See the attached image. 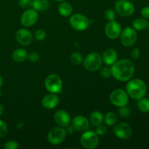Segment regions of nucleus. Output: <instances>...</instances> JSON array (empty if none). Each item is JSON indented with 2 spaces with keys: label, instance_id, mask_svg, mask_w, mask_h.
Instances as JSON below:
<instances>
[{
  "label": "nucleus",
  "instance_id": "1",
  "mask_svg": "<svg viewBox=\"0 0 149 149\" xmlns=\"http://www.w3.org/2000/svg\"><path fill=\"white\" fill-rule=\"evenodd\" d=\"M112 76L119 81H128L135 73V65L131 61L122 59L111 65Z\"/></svg>",
  "mask_w": 149,
  "mask_h": 149
},
{
  "label": "nucleus",
  "instance_id": "2",
  "mask_svg": "<svg viewBox=\"0 0 149 149\" xmlns=\"http://www.w3.org/2000/svg\"><path fill=\"white\" fill-rule=\"evenodd\" d=\"M126 92L129 97L135 100H139L146 94V84L140 79H130L126 86Z\"/></svg>",
  "mask_w": 149,
  "mask_h": 149
},
{
  "label": "nucleus",
  "instance_id": "3",
  "mask_svg": "<svg viewBox=\"0 0 149 149\" xmlns=\"http://www.w3.org/2000/svg\"><path fill=\"white\" fill-rule=\"evenodd\" d=\"M102 56L97 52H91L83 60V65L85 69L89 71H97L103 65Z\"/></svg>",
  "mask_w": 149,
  "mask_h": 149
},
{
  "label": "nucleus",
  "instance_id": "4",
  "mask_svg": "<svg viewBox=\"0 0 149 149\" xmlns=\"http://www.w3.org/2000/svg\"><path fill=\"white\" fill-rule=\"evenodd\" d=\"M45 87L49 93L58 94L62 91L63 81L61 77L55 74H49L45 81Z\"/></svg>",
  "mask_w": 149,
  "mask_h": 149
},
{
  "label": "nucleus",
  "instance_id": "5",
  "mask_svg": "<svg viewBox=\"0 0 149 149\" xmlns=\"http://www.w3.org/2000/svg\"><path fill=\"white\" fill-rule=\"evenodd\" d=\"M66 135L67 132L64 127H57L49 131L47 134V141L51 145L58 146L65 141Z\"/></svg>",
  "mask_w": 149,
  "mask_h": 149
},
{
  "label": "nucleus",
  "instance_id": "6",
  "mask_svg": "<svg viewBox=\"0 0 149 149\" xmlns=\"http://www.w3.org/2000/svg\"><path fill=\"white\" fill-rule=\"evenodd\" d=\"M81 146L86 149H95L99 145V138L95 132L86 131L80 138Z\"/></svg>",
  "mask_w": 149,
  "mask_h": 149
},
{
  "label": "nucleus",
  "instance_id": "7",
  "mask_svg": "<svg viewBox=\"0 0 149 149\" xmlns=\"http://www.w3.org/2000/svg\"><path fill=\"white\" fill-rule=\"evenodd\" d=\"M69 23L74 29L79 31H82L89 27L90 20L84 15L75 13L70 17Z\"/></svg>",
  "mask_w": 149,
  "mask_h": 149
},
{
  "label": "nucleus",
  "instance_id": "8",
  "mask_svg": "<svg viewBox=\"0 0 149 149\" xmlns=\"http://www.w3.org/2000/svg\"><path fill=\"white\" fill-rule=\"evenodd\" d=\"M110 101L116 107L127 106L129 102V95L126 91L122 89H116L113 90L110 95Z\"/></svg>",
  "mask_w": 149,
  "mask_h": 149
},
{
  "label": "nucleus",
  "instance_id": "9",
  "mask_svg": "<svg viewBox=\"0 0 149 149\" xmlns=\"http://www.w3.org/2000/svg\"><path fill=\"white\" fill-rule=\"evenodd\" d=\"M115 10L122 17H130L135 12V6L130 0H117Z\"/></svg>",
  "mask_w": 149,
  "mask_h": 149
},
{
  "label": "nucleus",
  "instance_id": "10",
  "mask_svg": "<svg viewBox=\"0 0 149 149\" xmlns=\"http://www.w3.org/2000/svg\"><path fill=\"white\" fill-rule=\"evenodd\" d=\"M113 131L114 135L121 140H127L131 138L132 129L127 122H119L113 125Z\"/></svg>",
  "mask_w": 149,
  "mask_h": 149
},
{
  "label": "nucleus",
  "instance_id": "11",
  "mask_svg": "<svg viewBox=\"0 0 149 149\" xmlns=\"http://www.w3.org/2000/svg\"><path fill=\"white\" fill-rule=\"evenodd\" d=\"M138 33L136 30L132 27H127L122 31L120 34V41L125 47H131L136 42Z\"/></svg>",
  "mask_w": 149,
  "mask_h": 149
},
{
  "label": "nucleus",
  "instance_id": "12",
  "mask_svg": "<svg viewBox=\"0 0 149 149\" xmlns=\"http://www.w3.org/2000/svg\"><path fill=\"white\" fill-rule=\"evenodd\" d=\"M39 20V14L34 9H28L20 17V23L25 27H31Z\"/></svg>",
  "mask_w": 149,
  "mask_h": 149
},
{
  "label": "nucleus",
  "instance_id": "13",
  "mask_svg": "<svg viewBox=\"0 0 149 149\" xmlns=\"http://www.w3.org/2000/svg\"><path fill=\"white\" fill-rule=\"evenodd\" d=\"M122 31L121 24L115 20L109 21L105 26V33L106 36L111 39H116L119 37Z\"/></svg>",
  "mask_w": 149,
  "mask_h": 149
},
{
  "label": "nucleus",
  "instance_id": "14",
  "mask_svg": "<svg viewBox=\"0 0 149 149\" xmlns=\"http://www.w3.org/2000/svg\"><path fill=\"white\" fill-rule=\"evenodd\" d=\"M15 39L20 45L23 46L29 45L33 41V34L26 29H20L16 32Z\"/></svg>",
  "mask_w": 149,
  "mask_h": 149
},
{
  "label": "nucleus",
  "instance_id": "15",
  "mask_svg": "<svg viewBox=\"0 0 149 149\" xmlns=\"http://www.w3.org/2000/svg\"><path fill=\"white\" fill-rule=\"evenodd\" d=\"M54 120L58 126L62 127H66L69 126L71 122L69 113L63 110H58L55 112L54 114Z\"/></svg>",
  "mask_w": 149,
  "mask_h": 149
},
{
  "label": "nucleus",
  "instance_id": "16",
  "mask_svg": "<svg viewBox=\"0 0 149 149\" xmlns=\"http://www.w3.org/2000/svg\"><path fill=\"white\" fill-rule=\"evenodd\" d=\"M72 127L76 130L83 132L86 131L89 127V120L82 115H77L71 119Z\"/></svg>",
  "mask_w": 149,
  "mask_h": 149
},
{
  "label": "nucleus",
  "instance_id": "17",
  "mask_svg": "<svg viewBox=\"0 0 149 149\" xmlns=\"http://www.w3.org/2000/svg\"><path fill=\"white\" fill-rule=\"evenodd\" d=\"M60 102L58 96L53 93H50L44 96L42 100V105L46 109H53L56 107Z\"/></svg>",
  "mask_w": 149,
  "mask_h": 149
},
{
  "label": "nucleus",
  "instance_id": "18",
  "mask_svg": "<svg viewBox=\"0 0 149 149\" xmlns=\"http://www.w3.org/2000/svg\"><path fill=\"white\" fill-rule=\"evenodd\" d=\"M118 54L113 48H109L104 51L102 55L103 62L107 65H112L117 61Z\"/></svg>",
  "mask_w": 149,
  "mask_h": 149
},
{
  "label": "nucleus",
  "instance_id": "19",
  "mask_svg": "<svg viewBox=\"0 0 149 149\" xmlns=\"http://www.w3.org/2000/svg\"><path fill=\"white\" fill-rule=\"evenodd\" d=\"M58 13L63 17H69L71 15L73 12V8L72 6L71 5V4L66 1H61V4L58 5Z\"/></svg>",
  "mask_w": 149,
  "mask_h": 149
},
{
  "label": "nucleus",
  "instance_id": "20",
  "mask_svg": "<svg viewBox=\"0 0 149 149\" xmlns=\"http://www.w3.org/2000/svg\"><path fill=\"white\" fill-rule=\"evenodd\" d=\"M12 58H13V61L16 63L24 62L28 58V53L25 49L17 48L13 51Z\"/></svg>",
  "mask_w": 149,
  "mask_h": 149
},
{
  "label": "nucleus",
  "instance_id": "21",
  "mask_svg": "<svg viewBox=\"0 0 149 149\" xmlns=\"http://www.w3.org/2000/svg\"><path fill=\"white\" fill-rule=\"evenodd\" d=\"M49 7V0H32V7L37 12L45 11Z\"/></svg>",
  "mask_w": 149,
  "mask_h": 149
},
{
  "label": "nucleus",
  "instance_id": "22",
  "mask_svg": "<svg viewBox=\"0 0 149 149\" xmlns=\"http://www.w3.org/2000/svg\"><path fill=\"white\" fill-rule=\"evenodd\" d=\"M148 21L144 17H138L135 19L132 22V27L136 31L145 30L148 27Z\"/></svg>",
  "mask_w": 149,
  "mask_h": 149
},
{
  "label": "nucleus",
  "instance_id": "23",
  "mask_svg": "<svg viewBox=\"0 0 149 149\" xmlns=\"http://www.w3.org/2000/svg\"><path fill=\"white\" fill-rule=\"evenodd\" d=\"M90 122L94 126H97V125L102 124L103 122V113L98 111H93L90 116Z\"/></svg>",
  "mask_w": 149,
  "mask_h": 149
},
{
  "label": "nucleus",
  "instance_id": "24",
  "mask_svg": "<svg viewBox=\"0 0 149 149\" xmlns=\"http://www.w3.org/2000/svg\"><path fill=\"white\" fill-rule=\"evenodd\" d=\"M103 120H104L105 124H106L107 126L112 127L117 122V115H116L114 112L109 111L106 113L105 116L103 117Z\"/></svg>",
  "mask_w": 149,
  "mask_h": 149
},
{
  "label": "nucleus",
  "instance_id": "25",
  "mask_svg": "<svg viewBox=\"0 0 149 149\" xmlns=\"http://www.w3.org/2000/svg\"><path fill=\"white\" fill-rule=\"evenodd\" d=\"M138 108L142 113H148L149 111V99L142 97L138 102Z\"/></svg>",
  "mask_w": 149,
  "mask_h": 149
},
{
  "label": "nucleus",
  "instance_id": "26",
  "mask_svg": "<svg viewBox=\"0 0 149 149\" xmlns=\"http://www.w3.org/2000/svg\"><path fill=\"white\" fill-rule=\"evenodd\" d=\"M83 57L79 52H73L71 55V61L74 65H80L83 62Z\"/></svg>",
  "mask_w": 149,
  "mask_h": 149
},
{
  "label": "nucleus",
  "instance_id": "27",
  "mask_svg": "<svg viewBox=\"0 0 149 149\" xmlns=\"http://www.w3.org/2000/svg\"><path fill=\"white\" fill-rule=\"evenodd\" d=\"M100 75L103 78H109L112 76L111 68L109 66H103L100 68Z\"/></svg>",
  "mask_w": 149,
  "mask_h": 149
},
{
  "label": "nucleus",
  "instance_id": "28",
  "mask_svg": "<svg viewBox=\"0 0 149 149\" xmlns=\"http://www.w3.org/2000/svg\"><path fill=\"white\" fill-rule=\"evenodd\" d=\"M130 108L127 107V106L119 107V111H118V113H119V116L122 118L129 117V116L130 115Z\"/></svg>",
  "mask_w": 149,
  "mask_h": 149
},
{
  "label": "nucleus",
  "instance_id": "29",
  "mask_svg": "<svg viewBox=\"0 0 149 149\" xmlns=\"http://www.w3.org/2000/svg\"><path fill=\"white\" fill-rule=\"evenodd\" d=\"M105 17L108 21H112V20H115L116 19V14L113 9H107L105 11Z\"/></svg>",
  "mask_w": 149,
  "mask_h": 149
},
{
  "label": "nucleus",
  "instance_id": "30",
  "mask_svg": "<svg viewBox=\"0 0 149 149\" xmlns=\"http://www.w3.org/2000/svg\"><path fill=\"white\" fill-rule=\"evenodd\" d=\"M46 37V31L43 29H38L34 33V38L37 41H43Z\"/></svg>",
  "mask_w": 149,
  "mask_h": 149
},
{
  "label": "nucleus",
  "instance_id": "31",
  "mask_svg": "<svg viewBox=\"0 0 149 149\" xmlns=\"http://www.w3.org/2000/svg\"><path fill=\"white\" fill-rule=\"evenodd\" d=\"M8 132V127L7 125L4 121L0 119V138H4L6 136Z\"/></svg>",
  "mask_w": 149,
  "mask_h": 149
},
{
  "label": "nucleus",
  "instance_id": "32",
  "mask_svg": "<svg viewBox=\"0 0 149 149\" xmlns=\"http://www.w3.org/2000/svg\"><path fill=\"white\" fill-rule=\"evenodd\" d=\"M4 148L5 149H17L19 148V143L15 141H7L4 143Z\"/></svg>",
  "mask_w": 149,
  "mask_h": 149
},
{
  "label": "nucleus",
  "instance_id": "33",
  "mask_svg": "<svg viewBox=\"0 0 149 149\" xmlns=\"http://www.w3.org/2000/svg\"><path fill=\"white\" fill-rule=\"evenodd\" d=\"M95 132L99 136H103V135H106V132H107V127L105 125L100 124V125L96 126Z\"/></svg>",
  "mask_w": 149,
  "mask_h": 149
},
{
  "label": "nucleus",
  "instance_id": "34",
  "mask_svg": "<svg viewBox=\"0 0 149 149\" xmlns=\"http://www.w3.org/2000/svg\"><path fill=\"white\" fill-rule=\"evenodd\" d=\"M18 4L21 8H30L32 7V0H19Z\"/></svg>",
  "mask_w": 149,
  "mask_h": 149
},
{
  "label": "nucleus",
  "instance_id": "35",
  "mask_svg": "<svg viewBox=\"0 0 149 149\" xmlns=\"http://www.w3.org/2000/svg\"><path fill=\"white\" fill-rule=\"evenodd\" d=\"M28 58H29V61L32 63H36L39 60L40 57L39 55L36 52H31L29 55H28Z\"/></svg>",
  "mask_w": 149,
  "mask_h": 149
},
{
  "label": "nucleus",
  "instance_id": "36",
  "mask_svg": "<svg viewBox=\"0 0 149 149\" xmlns=\"http://www.w3.org/2000/svg\"><path fill=\"white\" fill-rule=\"evenodd\" d=\"M141 15L143 17L146 19H149V7H144L141 10Z\"/></svg>",
  "mask_w": 149,
  "mask_h": 149
},
{
  "label": "nucleus",
  "instance_id": "37",
  "mask_svg": "<svg viewBox=\"0 0 149 149\" xmlns=\"http://www.w3.org/2000/svg\"><path fill=\"white\" fill-rule=\"evenodd\" d=\"M131 57L133 59H138L140 57V50L138 48H134L131 52Z\"/></svg>",
  "mask_w": 149,
  "mask_h": 149
},
{
  "label": "nucleus",
  "instance_id": "38",
  "mask_svg": "<svg viewBox=\"0 0 149 149\" xmlns=\"http://www.w3.org/2000/svg\"><path fill=\"white\" fill-rule=\"evenodd\" d=\"M3 112H4V107H3L2 105L0 104V116H1V114L3 113Z\"/></svg>",
  "mask_w": 149,
  "mask_h": 149
},
{
  "label": "nucleus",
  "instance_id": "39",
  "mask_svg": "<svg viewBox=\"0 0 149 149\" xmlns=\"http://www.w3.org/2000/svg\"><path fill=\"white\" fill-rule=\"evenodd\" d=\"M3 82H4V81H3V78H2V77H1V76L0 75V88H1V87H2Z\"/></svg>",
  "mask_w": 149,
  "mask_h": 149
},
{
  "label": "nucleus",
  "instance_id": "40",
  "mask_svg": "<svg viewBox=\"0 0 149 149\" xmlns=\"http://www.w3.org/2000/svg\"><path fill=\"white\" fill-rule=\"evenodd\" d=\"M55 1H60V2H61V1H65V0H55Z\"/></svg>",
  "mask_w": 149,
  "mask_h": 149
},
{
  "label": "nucleus",
  "instance_id": "41",
  "mask_svg": "<svg viewBox=\"0 0 149 149\" xmlns=\"http://www.w3.org/2000/svg\"><path fill=\"white\" fill-rule=\"evenodd\" d=\"M1 90H0V97H1Z\"/></svg>",
  "mask_w": 149,
  "mask_h": 149
},
{
  "label": "nucleus",
  "instance_id": "42",
  "mask_svg": "<svg viewBox=\"0 0 149 149\" xmlns=\"http://www.w3.org/2000/svg\"><path fill=\"white\" fill-rule=\"evenodd\" d=\"M147 28H148V31H149V23H148V27H147Z\"/></svg>",
  "mask_w": 149,
  "mask_h": 149
},
{
  "label": "nucleus",
  "instance_id": "43",
  "mask_svg": "<svg viewBox=\"0 0 149 149\" xmlns=\"http://www.w3.org/2000/svg\"><path fill=\"white\" fill-rule=\"evenodd\" d=\"M130 1H138V0H130Z\"/></svg>",
  "mask_w": 149,
  "mask_h": 149
}]
</instances>
